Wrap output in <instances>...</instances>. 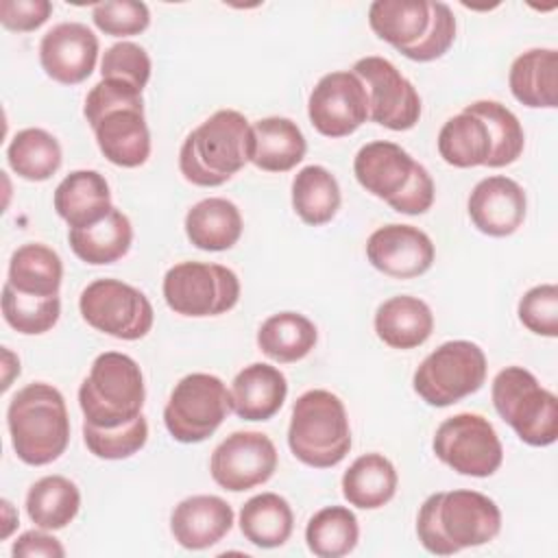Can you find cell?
<instances>
[{"mask_svg":"<svg viewBox=\"0 0 558 558\" xmlns=\"http://www.w3.org/2000/svg\"><path fill=\"white\" fill-rule=\"evenodd\" d=\"M368 26L418 63L440 59L456 39L453 11L438 0H375L368 7Z\"/></svg>","mask_w":558,"mask_h":558,"instance_id":"cell-4","label":"cell"},{"mask_svg":"<svg viewBox=\"0 0 558 558\" xmlns=\"http://www.w3.org/2000/svg\"><path fill=\"white\" fill-rule=\"evenodd\" d=\"M166 305L181 316L203 318L218 316L233 310L240 301L238 275L209 262H181L174 264L163 277Z\"/></svg>","mask_w":558,"mask_h":558,"instance_id":"cell-12","label":"cell"},{"mask_svg":"<svg viewBox=\"0 0 558 558\" xmlns=\"http://www.w3.org/2000/svg\"><path fill=\"white\" fill-rule=\"evenodd\" d=\"M98 37L81 22H61L39 41L44 72L61 85L83 83L96 65Z\"/></svg>","mask_w":558,"mask_h":558,"instance_id":"cell-19","label":"cell"},{"mask_svg":"<svg viewBox=\"0 0 558 558\" xmlns=\"http://www.w3.org/2000/svg\"><path fill=\"white\" fill-rule=\"evenodd\" d=\"M68 242L78 259L92 266H107L122 259L133 242V227L126 214L113 207L102 220L83 229H70Z\"/></svg>","mask_w":558,"mask_h":558,"instance_id":"cell-28","label":"cell"},{"mask_svg":"<svg viewBox=\"0 0 558 558\" xmlns=\"http://www.w3.org/2000/svg\"><path fill=\"white\" fill-rule=\"evenodd\" d=\"M340 185L323 166H305L292 181V207L312 227L327 225L340 209Z\"/></svg>","mask_w":558,"mask_h":558,"instance_id":"cell-34","label":"cell"},{"mask_svg":"<svg viewBox=\"0 0 558 558\" xmlns=\"http://www.w3.org/2000/svg\"><path fill=\"white\" fill-rule=\"evenodd\" d=\"M288 445L296 460L314 469L340 464L351 449V427L344 403L329 390L303 392L292 408Z\"/></svg>","mask_w":558,"mask_h":558,"instance_id":"cell-8","label":"cell"},{"mask_svg":"<svg viewBox=\"0 0 558 558\" xmlns=\"http://www.w3.org/2000/svg\"><path fill=\"white\" fill-rule=\"evenodd\" d=\"M83 113L107 161L120 168L146 163L150 157V133L140 89L102 78L89 89Z\"/></svg>","mask_w":558,"mask_h":558,"instance_id":"cell-2","label":"cell"},{"mask_svg":"<svg viewBox=\"0 0 558 558\" xmlns=\"http://www.w3.org/2000/svg\"><path fill=\"white\" fill-rule=\"evenodd\" d=\"M233 527V508L218 495H192L170 514V532L185 549H207Z\"/></svg>","mask_w":558,"mask_h":558,"instance_id":"cell-21","label":"cell"},{"mask_svg":"<svg viewBox=\"0 0 558 558\" xmlns=\"http://www.w3.org/2000/svg\"><path fill=\"white\" fill-rule=\"evenodd\" d=\"M397 469L381 453H364L342 475L344 499L362 510L386 506L397 493Z\"/></svg>","mask_w":558,"mask_h":558,"instance_id":"cell-29","label":"cell"},{"mask_svg":"<svg viewBox=\"0 0 558 558\" xmlns=\"http://www.w3.org/2000/svg\"><path fill=\"white\" fill-rule=\"evenodd\" d=\"M92 20L105 35L129 37L140 35L150 24V11L144 2L135 0H107L92 9Z\"/></svg>","mask_w":558,"mask_h":558,"instance_id":"cell-42","label":"cell"},{"mask_svg":"<svg viewBox=\"0 0 558 558\" xmlns=\"http://www.w3.org/2000/svg\"><path fill=\"white\" fill-rule=\"evenodd\" d=\"M316 325L299 312H279L268 316L257 331L259 351L281 364L303 360L316 344Z\"/></svg>","mask_w":558,"mask_h":558,"instance_id":"cell-31","label":"cell"},{"mask_svg":"<svg viewBox=\"0 0 558 558\" xmlns=\"http://www.w3.org/2000/svg\"><path fill=\"white\" fill-rule=\"evenodd\" d=\"M353 174L366 192L399 214L418 216L434 205L436 187L429 172L395 142L364 144L353 159Z\"/></svg>","mask_w":558,"mask_h":558,"instance_id":"cell-6","label":"cell"},{"mask_svg":"<svg viewBox=\"0 0 558 558\" xmlns=\"http://www.w3.org/2000/svg\"><path fill=\"white\" fill-rule=\"evenodd\" d=\"M52 4L48 0H2L0 24L7 31L31 33L48 22Z\"/></svg>","mask_w":558,"mask_h":558,"instance_id":"cell-44","label":"cell"},{"mask_svg":"<svg viewBox=\"0 0 558 558\" xmlns=\"http://www.w3.org/2000/svg\"><path fill=\"white\" fill-rule=\"evenodd\" d=\"M497 414L530 447H549L558 438V399L523 366H506L490 388Z\"/></svg>","mask_w":558,"mask_h":558,"instance_id":"cell-9","label":"cell"},{"mask_svg":"<svg viewBox=\"0 0 558 558\" xmlns=\"http://www.w3.org/2000/svg\"><path fill=\"white\" fill-rule=\"evenodd\" d=\"M81 508L76 484L63 475H46L26 493V514L41 530H63Z\"/></svg>","mask_w":558,"mask_h":558,"instance_id":"cell-33","label":"cell"},{"mask_svg":"<svg viewBox=\"0 0 558 558\" xmlns=\"http://www.w3.org/2000/svg\"><path fill=\"white\" fill-rule=\"evenodd\" d=\"M501 530V510L477 490H442L429 495L416 517L421 545L436 556L490 543Z\"/></svg>","mask_w":558,"mask_h":558,"instance_id":"cell-1","label":"cell"},{"mask_svg":"<svg viewBox=\"0 0 558 558\" xmlns=\"http://www.w3.org/2000/svg\"><path fill=\"white\" fill-rule=\"evenodd\" d=\"M233 412L244 421H268L272 418L288 395L286 375L270 364L253 362L244 366L231 384Z\"/></svg>","mask_w":558,"mask_h":558,"instance_id":"cell-22","label":"cell"},{"mask_svg":"<svg viewBox=\"0 0 558 558\" xmlns=\"http://www.w3.org/2000/svg\"><path fill=\"white\" fill-rule=\"evenodd\" d=\"M7 159L17 177L26 181H46L61 168L63 153L54 135L31 126L15 133L7 148Z\"/></svg>","mask_w":558,"mask_h":558,"instance_id":"cell-36","label":"cell"},{"mask_svg":"<svg viewBox=\"0 0 558 558\" xmlns=\"http://www.w3.org/2000/svg\"><path fill=\"white\" fill-rule=\"evenodd\" d=\"M508 83L521 105L554 109L558 105V52L554 48L525 50L512 61Z\"/></svg>","mask_w":558,"mask_h":558,"instance_id":"cell-25","label":"cell"},{"mask_svg":"<svg viewBox=\"0 0 558 558\" xmlns=\"http://www.w3.org/2000/svg\"><path fill=\"white\" fill-rule=\"evenodd\" d=\"M294 530L290 504L277 493L251 497L240 510V532L248 543L262 549L281 547Z\"/></svg>","mask_w":558,"mask_h":558,"instance_id":"cell-30","label":"cell"},{"mask_svg":"<svg viewBox=\"0 0 558 558\" xmlns=\"http://www.w3.org/2000/svg\"><path fill=\"white\" fill-rule=\"evenodd\" d=\"M63 279L61 257L46 244L31 242L13 251L9 259V277L15 290L35 296H59Z\"/></svg>","mask_w":558,"mask_h":558,"instance_id":"cell-32","label":"cell"},{"mask_svg":"<svg viewBox=\"0 0 558 558\" xmlns=\"http://www.w3.org/2000/svg\"><path fill=\"white\" fill-rule=\"evenodd\" d=\"M277 471L275 442L262 432H233L211 453L214 482L231 493L251 490Z\"/></svg>","mask_w":558,"mask_h":558,"instance_id":"cell-17","label":"cell"},{"mask_svg":"<svg viewBox=\"0 0 558 558\" xmlns=\"http://www.w3.org/2000/svg\"><path fill=\"white\" fill-rule=\"evenodd\" d=\"M519 320L536 336H558V288L541 283L530 288L519 301Z\"/></svg>","mask_w":558,"mask_h":558,"instance_id":"cell-43","label":"cell"},{"mask_svg":"<svg viewBox=\"0 0 558 558\" xmlns=\"http://www.w3.org/2000/svg\"><path fill=\"white\" fill-rule=\"evenodd\" d=\"M231 410V392L220 377L192 373L172 388L163 408V425L179 442H203L222 425Z\"/></svg>","mask_w":558,"mask_h":558,"instance_id":"cell-11","label":"cell"},{"mask_svg":"<svg viewBox=\"0 0 558 558\" xmlns=\"http://www.w3.org/2000/svg\"><path fill=\"white\" fill-rule=\"evenodd\" d=\"M432 331L434 314L418 296H390L375 312V333L392 349H416L432 336Z\"/></svg>","mask_w":558,"mask_h":558,"instance_id":"cell-24","label":"cell"},{"mask_svg":"<svg viewBox=\"0 0 558 558\" xmlns=\"http://www.w3.org/2000/svg\"><path fill=\"white\" fill-rule=\"evenodd\" d=\"M307 116L312 126L325 137L355 133L368 120L364 83L351 70L325 74L310 94Z\"/></svg>","mask_w":558,"mask_h":558,"instance_id":"cell-16","label":"cell"},{"mask_svg":"<svg viewBox=\"0 0 558 558\" xmlns=\"http://www.w3.org/2000/svg\"><path fill=\"white\" fill-rule=\"evenodd\" d=\"M366 87L368 120L390 131H408L421 118L416 87L384 57L357 59L351 68Z\"/></svg>","mask_w":558,"mask_h":558,"instance_id":"cell-15","label":"cell"},{"mask_svg":"<svg viewBox=\"0 0 558 558\" xmlns=\"http://www.w3.org/2000/svg\"><path fill=\"white\" fill-rule=\"evenodd\" d=\"M144 399L146 388L140 364L118 351L100 353L78 388L83 423L100 429H113L135 421L142 414Z\"/></svg>","mask_w":558,"mask_h":558,"instance_id":"cell-7","label":"cell"},{"mask_svg":"<svg viewBox=\"0 0 558 558\" xmlns=\"http://www.w3.org/2000/svg\"><path fill=\"white\" fill-rule=\"evenodd\" d=\"M2 504V514H4V523H2V532H0V536L2 538H7L11 532H13V527L17 525V512L13 510V506H11V501L9 499H2L0 501Z\"/></svg>","mask_w":558,"mask_h":558,"instance_id":"cell-47","label":"cell"},{"mask_svg":"<svg viewBox=\"0 0 558 558\" xmlns=\"http://www.w3.org/2000/svg\"><path fill=\"white\" fill-rule=\"evenodd\" d=\"M527 198L510 177H486L469 196V216L477 231L490 238L512 235L525 220Z\"/></svg>","mask_w":558,"mask_h":558,"instance_id":"cell-20","label":"cell"},{"mask_svg":"<svg viewBox=\"0 0 558 558\" xmlns=\"http://www.w3.org/2000/svg\"><path fill=\"white\" fill-rule=\"evenodd\" d=\"M150 70L153 65L148 52L133 41H118L109 46L100 61L102 78L126 83L140 92L146 87Z\"/></svg>","mask_w":558,"mask_h":558,"instance_id":"cell-41","label":"cell"},{"mask_svg":"<svg viewBox=\"0 0 558 558\" xmlns=\"http://www.w3.org/2000/svg\"><path fill=\"white\" fill-rule=\"evenodd\" d=\"M2 316L24 336H39L50 331L61 316L59 296H35L15 290L11 283L2 286Z\"/></svg>","mask_w":558,"mask_h":558,"instance_id":"cell-39","label":"cell"},{"mask_svg":"<svg viewBox=\"0 0 558 558\" xmlns=\"http://www.w3.org/2000/svg\"><path fill=\"white\" fill-rule=\"evenodd\" d=\"M434 453L449 469L469 477H488L504 462V447L493 423L471 412L453 414L438 425Z\"/></svg>","mask_w":558,"mask_h":558,"instance_id":"cell-14","label":"cell"},{"mask_svg":"<svg viewBox=\"0 0 558 558\" xmlns=\"http://www.w3.org/2000/svg\"><path fill=\"white\" fill-rule=\"evenodd\" d=\"M464 111L477 116L490 135V157L486 161L488 168H504L514 163L525 146V135L519 118L497 100H477L464 107Z\"/></svg>","mask_w":558,"mask_h":558,"instance_id":"cell-38","label":"cell"},{"mask_svg":"<svg viewBox=\"0 0 558 558\" xmlns=\"http://www.w3.org/2000/svg\"><path fill=\"white\" fill-rule=\"evenodd\" d=\"M490 150L486 124L469 111L449 118L438 133V153L453 168L486 166Z\"/></svg>","mask_w":558,"mask_h":558,"instance_id":"cell-35","label":"cell"},{"mask_svg":"<svg viewBox=\"0 0 558 558\" xmlns=\"http://www.w3.org/2000/svg\"><path fill=\"white\" fill-rule=\"evenodd\" d=\"M83 320L118 340L144 338L155 320L146 294L120 279H96L78 296Z\"/></svg>","mask_w":558,"mask_h":558,"instance_id":"cell-13","label":"cell"},{"mask_svg":"<svg viewBox=\"0 0 558 558\" xmlns=\"http://www.w3.org/2000/svg\"><path fill=\"white\" fill-rule=\"evenodd\" d=\"M11 554L15 558H33V556L63 558L65 549L52 534H46V530L39 527V530H28L20 534L11 547Z\"/></svg>","mask_w":558,"mask_h":558,"instance_id":"cell-45","label":"cell"},{"mask_svg":"<svg viewBox=\"0 0 558 558\" xmlns=\"http://www.w3.org/2000/svg\"><path fill=\"white\" fill-rule=\"evenodd\" d=\"M357 538V517L347 506L320 508L305 525V543L318 558L347 556L355 549Z\"/></svg>","mask_w":558,"mask_h":558,"instance_id":"cell-37","label":"cell"},{"mask_svg":"<svg viewBox=\"0 0 558 558\" xmlns=\"http://www.w3.org/2000/svg\"><path fill=\"white\" fill-rule=\"evenodd\" d=\"M2 366H4V377H2V390H7L13 381L15 375H20V360L4 347L2 349Z\"/></svg>","mask_w":558,"mask_h":558,"instance_id":"cell-46","label":"cell"},{"mask_svg":"<svg viewBox=\"0 0 558 558\" xmlns=\"http://www.w3.org/2000/svg\"><path fill=\"white\" fill-rule=\"evenodd\" d=\"M7 427L17 458L44 466L61 458L70 442V416L63 395L44 381L17 390L7 408Z\"/></svg>","mask_w":558,"mask_h":558,"instance_id":"cell-5","label":"cell"},{"mask_svg":"<svg viewBox=\"0 0 558 558\" xmlns=\"http://www.w3.org/2000/svg\"><path fill=\"white\" fill-rule=\"evenodd\" d=\"M486 355L471 340H449L414 371V392L434 408H447L477 392L486 381Z\"/></svg>","mask_w":558,"mask_h":558,"instance_id":"cell-10","label":"cell"},{"mask_svg":"<svg viewBox=\"0 0 558 558\" xmlns=\"http://www.w3.org/2000/svg\"><path fill=\"white\" fill-rule=\"evenodd\" d=\"M242 214L235 203L211 196L185 214V235L201 251H227L242 235Z\"/></svg>","mask_w":558,"mask_h":558,"instance_id":"cell-27","label":"cell"},{"mask_svg":"<svg viewBox=\"0 0 558 558\" xmlns=\"http://www.w3.org/2000/svg\"><path fill=\"white\" fill-rule=\"evenodd\" d=\"M54 211L70 229H83L102 220L111 209L107 179L96 170H74L54 190Z\"/></svg>","mask_w":558,"mask_h":558,"instance_id":"cell-23","label":"cell"},{"mask_svg":"<svg viewBox=\"0 0 558 558\" xmlns=\"http://www.w3.org/2000/svg\"><path fill=\"white\" fill-rule=\"evenodd\" d=\"M83 440L89 453L102 460H124L137 453L146 440H148V423L144 414H140L135 421L113 427V429H100L94 425L83 423Z\"/></svg>","mask_w":558,"mask_h":558,"instance_id":"cell-40","label":"cell"},{"mask_svg":"<svg viewBox=\"0 0 558 558\" xmlns=\"http://www.w3.org/2000/svg\"><path fill=\"white\" fill-rule=\"evenodd\" d=\"M251 163L266 172H288L303 161L307 142L290 118L270 116L251 124Z\"/></svg>","mask_w":558,"mask_h":558,"instance_id":"cell-26","label":"cell"},{"mask_svg":"<svg viewBox=\"0 0 558 558\" xmlns=\"http://www.w3.org/2000/svg\"><path fill=\"white\" fill-rule=\"evenodd\" d=\"M432 238L412 225H386L366 240V257L373 268L395 279H414L434 264Z\"/></svg>","mask_w":558,"mask_h":558,"instance_id":"cell-18","label":"cell"},{"mask_svg":"<svg viewBox=\"0 0 558 558\" xmlns=\"http://www.w3.org/2000/svg\"><path fill=\"white\" fill-rule=\"evenodd\" d=\"M251 122L235 109H218L181 144L179 170L192 185L218 187L251 161Z\"/></svg>","mask_w":558,"mask_h":558,"instance_id":"cell-3","label":"cell"}]
</instances>
